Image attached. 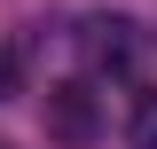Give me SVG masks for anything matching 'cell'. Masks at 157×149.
Returning a JSON list of instances; mask_svg holds the SVG:
<instances>
[{
  "label": "cell",
  "mask_w": 157,
  "mask_h": 149,
  "mask_svg": "<svg viewBox=\"0 0 157 149\" xmlns=\"http://www.w3.org/2000/svg\"><path fill=\"white\" fill-rule=\"evenodd\" d=\"M94 133H102V110H94V94L78 86V78L47 86V141H55V149H94Z\"/></svg>",
  "instance_id": "obj_1"
},
{
  "label": "cell",
  "mask_w": 157,
  "mask_h": 149,
  "mask_svg": "<svg viewBox=\"0 0 157 149\" xmlns=\"http://www.w3.org/2000/svg\"><path fill=\"white\" fill-rule=\"evenodd\" d=\"M78 55L94 71H134L141 63V24L134 16H86L78 24Z\"/></svg>",
  "instance_id": "obj_2"
},
{
  "label": "cell",
  "mask_w": 157,
  "mask_h": 149,
  "mask_svg": "<svg viewBox=\"0 0 157 149\" xmlns=\"http://www.w3.org/2000/svg\"><path fill=\"white\" fill-rule=\"evenodd\" d=\"M126 149H157V86L134 94V118H126Z\"/></svg>",
  "instance_id": "obj_3"
},
{
  "label": "cell",
  "mask_w": 157,
  "mask_h": 149,
  "mask_svg": "<svg viewBox=\"0 0 157 149\" xmlns=\"http://www.w3.org/2000/svg\"><path fill=\"white\" fill-rule=\"evenodd\" d=\"M16 78H24V71H16V47H0V102L16 94Z\"/></svg>",
  "instance_id": "obj_4"
},
{
  "label": "cell",
  "mask_w": 157,
  "mask_h": 149,
  "mask_svg": "<svg viewBox=\"0 0 157 149\" xmlns=\"http://www.w3.org/2000/svg\"><path fill=\"white\" fill-rule=\"evenodd\" d=\"M0 149H16V141H0Z\"/></svg>",
  "instance_id": "obj_5"
}]
</instances>
